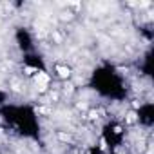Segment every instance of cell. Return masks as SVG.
Masks as SVG:
<instances>
[{
  "label": "cell",
  "mask_w": 154,
  "mask_h": 154,
  "mask_svg": "<svg viewBox=\"0 0 154 154\" xmlns=\"http://www.w3.org/2000/svg\"><path fill=\"white\" fill-rule=\"evenodd\" d=\"M58 138H60L62 141H69V140H71V136H69V134H63V132H60V134H58Z\"/></svg>",
  "instance_id": "3"
},
{
  "label": "cell",
  "mask_w": 154,
  "mask_h": 154,
  "mask_svg": "<svg viewBox=\"0 0 154 154\" xmlns=\"http://www.w3.org/2000/svg\"><path fill=\"white\" fill-rule=\"evenodd\" d=\"M26 71H27V74H33V72H36V69H33V67H26Z\"/></svg>",
  "instance_id": "6"
},
{
  "label": "cell",
  "mask_w": 154,
  "mask_h": 154,
  "mask_svg": "<svg viewBox=\"0 0 154 154\" xmlns=\"http://www.w3.org/2000/svg\"><path fill=\"white\" fill-rule=\"evenodd\" d=\"M91 118L96 120V118H98V112H96V111H91Z\"/></svg>",
  "instance_id": "8"
},
{
  "label": "cell",
  "mask_w": 154,
  "mask_h": 154,
  "mask_svg": "<svg viewBox=\"0 0 154 154\" xmlns=\"http://www.w3.org/2000/svg\"><path fill=\"white\" fill-rule=\"evenodd\" d=\"M36 89H38V93H45L47 91V85H36Z\"/></svg>",
  "instance_id": "5"
},
{
  "label": "cell",
  "mask_w": 154,
  "mask_h": 154,
  "mask_svg": "<svg viewBox=\"0 0 154 154\" xmlns=\"http://www.w3.org/2000/svg\"><path fill=\"white\" fill-rule=\"evenodd\" d=\"M35 82H36V85H47L49 84V74H45L44 71H36Z\"/></svg>",
  "instance_id": "1"
},
{
  "label": "cell",
  "mask_w": 154,
  "mask_h": 154,
  "mask_svg": "<svg viewBox=\"0 0 154 154\" xmlns=\"http://www.w3.org/2000/svg\"><path fill=\"white\" fill-rule=\"evenodd\" d=\"M63 91H65V93H72V91H74V85H72V84H67Z\"/></svg>",
  "instance_id": "4"
},
{
  "label": "cell",
  "mask_w": 154,
  "mask_h": 154,
  "mask_svg": "<svg viewBox=\"0 0 154 154\" xmlns=\"http://www.w3.org/2000/svg\"><path fill=\"white\" fill-rule=\"evenodd\" d=\"M127 120H129V122H134V120H136V114H134V112H131V114H129V118H127Z\"/></svg>",
  "instance_id": "7"
},
{
  "label": "cell",
  "mask_w": 154,
  "mask_h": 154,
  "mask_svg": "<svg viewBox=\"0 0 154 154\" xmlns=\"http://www.w3.org/2000/svg\"><path fill=\"white\" fill-rule=\"evenodd\" d=\"M56 71H58V76H60V78H69V76H71V69L69 67H56Z\"/></svg>",
  "instance_id": "2"
}]
</instances>
